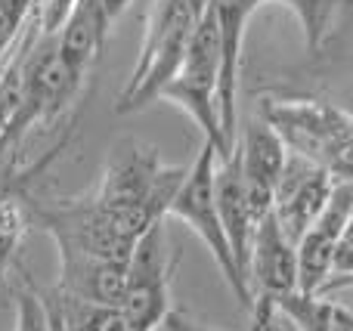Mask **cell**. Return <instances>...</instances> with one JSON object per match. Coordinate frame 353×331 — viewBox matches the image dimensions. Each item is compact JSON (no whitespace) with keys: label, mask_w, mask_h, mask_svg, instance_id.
Segmentation results:
<instances>
[{"label":"cell","mask_w":353,"mask_h":331,"mask_svg":"<svg viewBox=\"0 0 353 331\" xmlns=\"http://www.w3.org/2000/svg\"><path fill=\"white\" fill-rule=\"evenodd\" d=\"M217 211H220V220H223V233H226V242H230V251L239 264V273H242L245 282H248L257 217L248 204V192H245V183H242L236 149H232V155H226V158H217Z\"/></svg>","instance_id":"11"},{"label":"cell","mask_w":353,"mask_h":331,"mask_svg":"<svg viewBox=\"0 0 353 331\" xmlns=\"http://www.w3.org/2000/svg\"><path fill=\"white\" fill-rule=\"evenodd\" d=\"M248 282L254 303H276L298 291V245L282 233L273 211L257 223L254 245H251Z\"/></svg>","instance_id":"10"},{"label":"cell","mask_w":353,"mask_h":331,"mask_svg":"<svg viewBox=\"0 0 353 331\" xmlns=\"http://www.w3.org/2000/svg\"><path fill=\"white\" fill-rule=\"evenodd\" d=\"M189 3H192V10H195V16H205V12L208 10H211V3H214V0H189Z\"/></svg>","instance_id":"20"},{"label":"cell","mask_w":353,"mask_h":331,"mask_svg":"<svg viewBox=\"0 0 353 331\" xmlns=\"http://www.w3.org/2000/svg\"><path fill=\"white\" fill-rule=\"evenodd\" d=\"M217 149L211 142H201L195 161L189 164L186 180H183L180 192L174 195L171 211L168 217L186 223L195 235L208 245L217 270L223 273V282L230 285V291L236 295V301L242 303L245 310L254 313V295H251V285L245 282V276L239 273V264L230 251V242H226L223 233V220H220L217 211Z\"/></svg>","instance_id":"5"},{"label":"cell","mask_w":353,"mask_h":331,"mask_svg":"<svg viewBox=\"0 0 353 331\" xmlns=\"http://www.w3.org/2000/svg\"><path fill=\"white\" fill-rule=\"evenodd\" d=\"M195 25H199V16L189 0H152L146 12L140 56H137L128 84L115 103L118 115L140 111L149 103L161 99V90L171 84L183 56H186Z\"/></svg>","instance_id":"3"},{"label":"cell","mask_w":353,"mask_h":331,"mask_svg":"<svg viewBox=\"0 0 353 331\" xmlns=\"http://www.w3.org/2000/svg\"><path fill=\"white\" fill-rule=\"evenodd\" d=\"M16 264H19V251H10L0 242V288L6 285V276H10V270H16Z\"/></svg>","instance_id":"19"},{"label":"cell","mask_w":353,"mask_h":331,"mask_svg":"<svg viewBox=\"0 0 353 331\" xmlns=\"http://www.w3.org/2000/svg\"><path fill=\"white\" fill-rule=\"evenodd\" d=\"M34 16V0H0V68L19 47Z\"/></svg>","instance_id":"15"},{"label":"cell","mask_w":353,"mask_h":331,"mask_svg":"<svg viewBox=\"0 0 353 331\" xmlns=\"http://www.w3.org/2000/svg\"><path fill=\"white\" fill-rule=\"evenodd\" d=\"M335 189L338 180L325 167L307 161L304 155L288 152L285 171H282L279 186L273 192V217L294 245L304 239V233L329 208Z\"/></svg>","instance_id":"7"},{"label":"cell","mask_w":353,"mask_h":331,"mask_svg":"<svg viewBox=\"0 0 353 331\" xmlns=\"http://www.w3.org/2000/svg\"><path fill=\"white\" fill-rule=\"evenodd\" d=\"M171 266L174 264L165 251V223H159L137 245L130 257L128 291L118 303L134 331H159L165 325L168 301H171Z\"/></svg>","instance_id":"6"},{"label":"cell","mask_w":353,"mask_h":331,"mask_svg":"<svg viewBox=\"0 0 353 331\" xmlns=\"http://www.w3.org/2000/svg\"><path fill=\"white\" fill-rule=\"evenodd\" d=\"M217 90H220V31L211 3V10L195 25V34L189 41L186 56H183L171 84L161 90V99L192 118L195 127L205 136V142H211L220 158H226L232 152L226 146L223 124H220Z\"/></svg>","instance_id":"4"},{"label":"cell","mask_w":353,"mask_h":331,"mask_svg":"<svg viewBox=\"0 0 353 331\" xmlns=\"http://www.w3.org/2000/svg\"><path fill=\"white\" fill-rule=\"evenodd\" d=\"M294 331H353V310L325 295H294L273 303Z\"/></svg>","instance_id":"13"},{"label":"cell","mask_w":353,"mask_h":331,"mask_svg":"<svg viewBox=\"0 0 353 331\" xmlns=\"http://www.w3.org/2000/svg\"><path fill=\"white\" fill-rule=\"evenodd\" d=\"M353 211V186L338 183L329 208L298 242V291L301 295H319L332 276V264L338 254V242Z\"/></svg>","instance_id":"9"},{"label":"cell","mask_w":353,"mask_h":331,"mask_svg":"<svg viewBox=\"0 0 353 331\" xmlns=\"http://www.w3.org/2000/svg\"><path fill=\"white\" fill-rule=\"evenodd\" d=\"M276 3L288 6V10L298 16L301 31H304V43L313 53V50L319 47V41H323V34H325V25H329L335 0H276Z\"/></svg>","instance_id":"16"},{"label":"cell","mask_w":353,"mask_h":331,"mask_svg":"<svg viewBox=\"0 0 353 331\" xmlns=\"http://www.w3.org/2000/svg\"><path fill=\"white\" fill-rule=\"evenodd\" d=\"M78 0H34V16H31V25L37 28L41 37H56L59 28L65 25L68 12L74 10Z\"/></svg>","instance_id":"18"},{"label":"cell","mask_w":353,"mask_h":331,"mask_svg":"<svg viewBox=\"0 0 353 331\" xmlns=\"http://www.w3.org/2000/svg\"><path fill=\"white\" fill-rule=\"evenodd\" d=\"M248 3L254 6V12H257V10H261V6H267V3H276V0H248Z\"/></svg>","instance_id":"21"},{"label":"cell","mask_w":353,"mask_h":331,"mask_svg":"<svg viewBox=\"0 0 353 331\" xmlns=\"http://www.w3.org/2000/svg\"><path fill=\"white\" fill-rule=\"evenodd\" d=\"M344 288H353V211H350L347 226H344L341 242H338V254H335V264H332V276H329V282L323 285L319 295L332 297L335 291H344Z\"/></svg>","instance_id":"17"},{"label":"cell","mask_w":353,"mask_h":331,"mask_svg":"<svg viewBox=\"0 0 353 331\" xmlns=\"http://www.w3.org/2000/svg\"><path fill=\"white\" fill-rule=\"evenodd\" d=\"M186 171L189 167L165 164L159 149L128 140L112 149L103 180L90 198L124 233L140 242L152 226L165 223Z\"/></svg>","instance_id":"1"},{"label":"cell","mask_w":353,"mask_h":331,"mask_svg":"<svg viewBox=\"0 0 353 331\" xmlns=\"http://www.w3.org/2000/svg\"><path fill=\"white\" fill-rule=\"evenodd\" d=\"M236 158L245 192H248V204L261 223L273 211V192L279 186L282 171H285L288 146L261 115H254L242 127V136L236 142Z\"/></svg>","instance_id":"8"},{"label":"cell","mask_w":353,"mask_h":331,"mask_svg":"<svg viewBox=\"0 0 353 331\" xmlns=\"http://www.w3.org/2000/svg\"><path fill=\"white\" fill-rule=\"evenodd\" d=\"M257 115L282 136L288 152L353 186V115L347 109L319 96H263Z\"/></svg>","instance_id":"2"},{"label":"cell","mask_w":353,"mask_h":331,"mask_svg":"<svg viewBox=\"0 0 353 331\" xmlns=\"http://www.w3.org/2000/svg\"><path fill=\"white\" fill-rule=\"evenodd\" d=\"M313 53L338 72L353 74V0H335L325 34Z\"/></svg>","instance_id":"14"},{"label":"cell","mask_w":353,"mask_h":331,"mask_svg":"<svg viewBox=\"0 0 353 331\" xmlns=\"http://www.w3.org/2000/svg\"><path fill=\"white\" fill-rule=\"evenodd\" d=\"M112 28H115V22L109 19V12L103 10L99 0H78L74 10L68 12L65 25L56 34V41H59L62 56L78 72L90 74L93 65L103 59V50H105Z\"/></svg>","instance_id":"12"}]
</instances>
